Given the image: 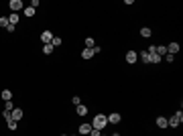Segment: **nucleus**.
I'll use <instances>...</instances> for the list:
<instances>
[{
    "instance_id": "f257e3e1",
    "label": "nucleus",
    "mask_w": 183,
    "mask_h": 136,
    "mask_svg": "<svg viewBox=\"0 0 183 136\" xmlns=\"http://www.w3.org/2000/svg\"><path fill=\"white\" fill-rule=\"evenodd\" d=\"M108 126V118L104 116V114H98L94 120H92V128H96V130H104Z\"/></svg>"
},
{
    "instance_id": "f03ea898",
    "label": "nucleus",
    "mask_w": 183,
    "mask_h": 136,
    "mask_svg": "<svg viewBox=\"0 0 183 136\" xmlns=\"http://www.w3.org/2000/svg\"><path fill=\"white\" fill-rule=\"evenodd\" d=\"M181 122H183V112H181V110H179V112H175L171 118H167V126H171V128H177Z\"/></svg>"
},
{
    "instance_id": "7ed1b4c3",
    "label": "nucleus",
    "mask_w": 183,
    "mask_h": 136,
    "mask_svg": "<svg viewBox=\"0 0 183 136\" xmlns=\"http://www.w3.org/2000/svg\"><path fill=\"white\" fill-rule=\"evenodd\" d=\"M106 118H108V124H120V122H122V116L118 112L110 114V116H106Z\"/></svg>"
},
{
    "instance_id": "20e7f679",
    "label": "nucleus",
    "mask_w": 183,
    "mask_h": 136,
    "mask_svg": "<svg viewBox=\"0 0 183 136\" xmlns=\"http://www.w3.org/2000/svg\"><path fill=\"white\" fill-rule=\"evenodd\" d=\"M8 6H10L12 12H16V14H18V10L23 8V0H10V2H8Z\"/></svg>"
},
{
    "instance_id": "39448f33",
    "label": "nucleus",
    "mask_w": 183,
    "mask_h": 136,
    "mask_svg": "<svg viewBox=\"0 0 183 136\" xmlns=\"http://www.w3.org/2000/svg\"><path fill=\"white\" fill-rule=\"evenodd\" d=\"M23 110H21V108H14V110H12L10 112V120H14V122H18V120H21V118H23Z\"/></svg>"
},
{
    "instance_id": "423d86ee",
    "label": "nucleus",
    "mask_w": 183,
    "mask_h": 136,
    "mask_svg": "<svg viewBox=\"0 0 183 136\" xmlns=\"http://www.w3.org/2000/svg\"><path fill=\"white\" fill-rule=\"evenodd\" d=\"M53 37H55L53 33H49V31H43V33H41V41H43L45 45H49V43L53 41Z\"/></svg>"
},
{
    "instance_id": "0eeeda50",
    "label": "nucleus",
    "mask_w": 183,
    "mask_h": 136,
    "mask_svg": "<svg viewBox=\"0 0 183 136\" xmlns=\"http://www.w3.org/2000/svg\"><path fill=\"white\" fill-rule=\"evenodd\" d=\"M137 59H138L137 51H128V53H126V63H130V65H132V63H137Z\"/></svg>"
},
{
    "instance_id": "6e6552de",
    "label": "nucleus",
    "mask_w": 183,
    "mask_h": 136,
    "mask_svg": "<svg viewBox=\"0 0 183 136\" xmlns=\"http://www.w3.org/2000/svg\"><path fill=\"white\" fill-rule=\"evenodd\" d=\"M167 53H169V55L179 53V43H169V45H167Z\"/></svg>"
},
{
    "instance_id": "1a4fd4ad",
    "label": "nucleus",
    "mask_w": 183,
    "mask_h": 136,
    "mask_svg": "<svg viewBox=\"0 0 183 136\" xmlns=\"http://www.w3.org/2000/svg\"><path fill=\"white\" fill-rule=\"evenodd\" d=\"M90 132H92V124H88V122L80 124V134H90Z\"/></svg>"
},
{
    "instance_id": "9d476101",
    "label": "nucleus",
    "mask_w": 183,
    "mask_h": 136,
    "mask_svg": "<svg viewBox=\"0 0 183 136\" xmlns=\"http://www.w3.org/2000/svg\"><path fill=\"white\" fill-rule=\"evenodd\" d=\"M75 112H77V116L83 118V116H88V108H86L83 104H80V106H75Z\"/></svg>"
},
{
    "instance_id": "9b49d317",
    "label": "nucleus",
    "mask_w": 183,
    "mask_h": 136,
    "mask_svg": "<svg viewBox=\"0 0 183 136\" xmlns=\"http://www.w3.org/2000/svg\"><path fill=\"white\" fill-rule=\"evenodd\" d=\"M0 98H2L4 102H10V98H12V91H10V90H2V91H0Z\"/></svg>"
},
{
    "instance_id": "f8f14e48",
    "label": "nucleus",
    "mask_w": 183,
    "mask_h": 136,
    "mask_svg": "<svg viewBox=\"0 0 183 136\" xmlns=\"http://www.w3.org/2000/svg\"><path fill=\"white\" fill-rule=\"evenodd\" d=\"M94 55H96L94 49H83V51H81V59H92Z\"/></svg>"
},
{
    "instance_id": "ddd939ff",
    "label": "nucleus",
    "mask_w": 183,
    "mask_h": 136,
    "mask_svg": "<svg viewBox=\"0 0 183 136\" xmlns=\"http://www.w3.org/2000/svg\"><path fill=\"white\" fill-rule=\"evenodd\" d=\"M138 57H140V61H142V63H151V55L147 53V51H140Z\"/></svg>"
},
{
    "instance_id": "4468645a",
    "label": "nucleus",
    "mask_w": 183,
    "mask_h": 136,
    "mask_svg": "<svg viewBox=\"0 0 183 136\" xmlns=\"http://www.w3.org/2000/svg\"><path fill=\"white\" fill-rule=\"evenodd\" d=\"M8 23H10L12 26H16V23H18V14H16V12H12L10 16H8Z\"/></svg>"
},
{
    "instance_id": "2eb2a0df",
    "label": "nucleus",
    "mask_w": 183,
    "mask_h": 136,
    "mask_svg": "<svg viewBox=\"0 0 183 136\" xmlns=\"http://www.w3.org/2000/svg\"><path fill=\"white\" fill-rule=\"evenodd\" d=\"M151 35H153V31H151L149 26H145V29H140V37H145V39H149Z\"/></svg>"
},
{
    "instance_id": "dca6fc26",
    "label": "nucleus",
    "mask_w": 183,
    "mask_h": 136,
    "mask_svg": "<svg viewBox=\"0 0 183 136\" xmlns=\"http://www.w3.org/2000/svg\"><path fill=\"white\" fill-rule=\"evenodd\" d=\"M157 126H159V128H167V118L159 116V118H157Z\"/></svg>"
},
{
    "instance_id": "f3484780",
    "label": "nucleus",
    "mask_w": 183,
    "mask_h": 136,
    "mask_svg": "<svg viewBox=\"0 0 183 136\" xmlns=\"http://www.w3.org/2000/svg\"><path fill=\"white\" fill-rule=\"evenodd\" d=\"M53 49H55V47L51 45V43H49V45H43V53H45V55H51V53H53Z\"/></svg>"
},
{
    "instance_id": "a211bd4d",
    "label": "nucleus",
    "mask_w": 183,
    "mask_h": 136,
    "mask_svg": "<svg viewBox=\"0 0 183 136\" xmlns=\"http://www.w3.org/2000/svg\"><path fill=\"white\" fill-rule=\"evenodd\" d=\"M149 55H151V63H161V59H163V57L157 55V53H149Z\"/></svg>"
},
{
    "instance_id": "6ab92c4d",
    "label": "nucleus",
    "mask_w": 183,
    "mask_h": 136,
    "mask_svg": "<svg viewBox=\"0 0 183 136\" xmlns=\"http://www.w3.org/2000/svg\"><path fill=\"white\" fill-rule=\"evenodd\" d=\"M94 47H96V41H94L92 37H88V39H86V49H94Z\"/></svg>"
},
{
    "instance_id": "aec40b11",
    "label": "nucleus",
    "mask_w": 183,
    "mask_h": 136,
    "mask_svg": "<svg viewBox=\"0 0 183 136\" xmlns=\"http://www.w3.org/2000/svg\"><path fill=\"white\" fill-rule=\"evenodd\" d=\"M24 16H29V18L35 16V8H33V6H27V8H24Z\"/></svg>"
},
{
    "instance_id": "412c9836",
    "label": "nucleus",
    "mask_w": 183,
    "mask_h": 136,
    "mask_svg": "<svg viewBox=\"0 0 183 136\" xmlns=\"http://www.w3.org/2000/svg\"><path fill=\"white\" fill-rule=\"evenodd\" d=\"M157 55H161V57L167 55V47H165V45H159V47H157Z\"/></svg>"
},
{
    "instance_id": "4be33fe9",
    "label": "nucleus",
    "mask_w": 183,
    "mask_h": 136,
    "mask_svg": "<svg viewBox=\"0 0 183 136\" xmlns=\"http://www.w3.org/2000/svg\"><path fill=\"white\" fill-rule=\"evenodd\" d=\"M8 18H6V16H0V26H4V29H6V26H8Z\"/></svg>"
},
{
    "instance_id": "5701e85b",
    "label": "nucleus",
    "mask_w": 183,
    "mask_h": 136,
    "mask_svg": "<svg viewBox=\"0 0 183 136\" xmlns=\"http://www.w3.org/2000/svg\"><path fill=\"white\" fill-rule=\"evenodd\" d=\"M61 43H63V41H61L59 37H53V41H51V45H53V47H59Z\"/></svg>"
},
{
    "instance_id": "b1692460",
    "label": "nucleus",
    "mask_w": 183,
    "mask_h": 136,
    "mask_svg": "<svg viewBox=\"0 0 183 136\" xmlns=\"http://www.w3.org/2000/svg\"><path fill=\"white\" fill-rule=\"evenodd\" d=\"M4 110H6V112H12V110H14V104H12V102H6V104H4Z\"/></svg>"
},
{
    "instance_id": "393cba45",
    "label": "nucleus",
    "mask_w": 183,
    "mask_h": 136,
    "mask_svg": "<svg viewBox=\"0 0 183 136\" xmlns=\"http://www.w3.org/2000/svg\"><path fill=\"white\" fill-rule=\"evenodd\" d=\"M8 130H16V122L14 120H8Z\"/></svg>"
},
{
    "instance_id": "a878e982",
    "label": "nucleus",
    "mask_w": 183,
    "mask_h": 136,
    "mask_svg": "<svg viewBox=\"0 0 183 136\" xmlns=\"http://www.w3.org/2000/svg\"><path fill=\"white\" fill-rule=\"evenodd\" d=\"M100 132H102V130H96V128H92V132L88 136H100Z\"/></svg>"
},
{
    "instance_id": "bb28decb",
    "label": "nucleus",
    "mask_w": 183,
    "mask_h": 136,
    "mask_svg": "<svg viewBox=\"0 0 183 136\" xmlns=\"http://www.w3.org/2000/svg\"><path fill=\"white\" fill-rule=\"evenodd\" d=\"M71 104H75V106H80V98H77V96H73V98H71Z\"/></svg>"
},
{
    "instance_id": "cd10ccee",
    "label": "nucleus",
    "mask_w": 183,
    "mask_h": 136,
    "mask_svg": "<svg viewBox=\"0 0 183 136\" xmlns=\"http://www.w3.org/2000/svg\"><path fill=\"white\" fill-rule=\"evenodd\" d=\"M2 116H4V120H10V112H6V110H4V112H2Z\"/></svg>"
},
{
    "instance_id": "c85d7f7f",
    "label": "nucleus",
    "mask_w": 183,
    "mask_h": 136,
    "mask_svg": "<svg viewBox=\"0 0 183 136\" xmlns=\"http://www.w3.org/2000/svg\"><path fill=\"white\" fill-rule=\"evenodd\" d=\"M147 53H157V47H155V45H151V47H149V51H147Z\"/></svg>"
},
{
    "instance_id": "c756f323",
    "label": "nucleus",
    "mask_w": 183,
    "mask_h": 136,
    "mask_svg": "<svg viewBox=\"0 0 183 136\" xmlns=\"http://www.w3.org/2000/svg\"><path fill=\"white\" fill-rule=\"evenodd\" d=\"M61 136H67V134H61Z\"/></svg>"
},
{
    "instance_id": "7c9ffc66",
    "label": "nucleus",
    "mask_w": 183,
    "mask_h": 136,
    "mask_svg": "<svg viewBox=\"0 0 183 136\" xmlns=\"http://www.w3.org/2000/svg\"><path fill=\"white\" fill-rule=\"evenodd\" d=\"M100 136H104V134H100Z\"/></svg>"
}]
</instances>
